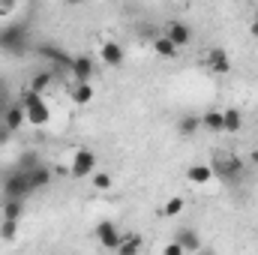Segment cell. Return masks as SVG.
<instances>
[{
  "instance_id": "obj_1",
  "label": "cell",
  "mask_w": 258,
  "mask_h": 255,
  "mask_svg": "<svg viewBox=\"0 0 258 255\" xmlns=\"http://www.w3.org/2000/svg\"><path fill=\"white\" fill-rule=\"evenodd\" d=\"M0 51L6 54H27L30 51V24L27 21H9L0 27Z\"/></svg>"
},
{
  "instance_id": "obj_2",
  "label": "cell",
  "mask_w": 258,
  "mask_h": 255,
  "mask_svg": "<svg viewBox=\"0 0 258 255\" xmlns=\"http://www.w3.org/2000/svg\"><path fill=\"white\" fill-rule=\"evenodd\" d=\"M210 168H213V177H219L222 183L234 186V183H240V177H243V171H246V162H243L240 156L228 153V156H216V159L210 162Z\"/></svg>"
},
{
  "instance_id": "obj_3",
  "label": "cell",
  "mask_w": 258,
  "mask_h": 255,
  "mask_svg": "<svg viewBox=\"0 0 258 255\" xmlns=\"http://www.w3.org/2000/svg\"><path fill=\"white\" fill-rule=\"evenodd\" d=\"M21 105H24V114H27V123H30V126H45V123L51 120V111H48L42 93L27 90L24 99H21Z\"/></svg>"
},
{
  "instance_id": "obj_4",
  "label": "cell",
  "mask_w": 258,
  "mask_h": 255,
  "mask_svg": "<svg viewBox=\"0 0 258 255\" xmlns=\"http://www.w3.org/2000/svg\"><path fill=\"white\" fill-rule=\"evenodd\" d=\"M3 195L6 198H27L30 195V180H27V171L24 168H12L3 177Z\"/></svg>"
},
{
  "instance_id": "obj_5",
  "label": "cell",
  "mask_w": 258,
  "mask_h": 255,
  "mask_svg": "<svg viewBox=\"0 0 258 255\" xmlns=\"http://www.w3.org/2000/svg\"><path fill=\"white\" fill-rule=\"evenodd\" d=\"M93 168H96V153H93V150H87V147H78V150L72 153L69 174H72L75 180H81V177H90V174H93Z\"/></svg>"
},
{
  "instance_id": "obj_6",
  "label": "cell",
  "mask_w": 258,
  "mask_h": 255,
  "mask_svg": "<svg viewBox=\"0 0 258 255\" xmlns=\"http://www.w3.org/2000/svg\"><path fill=\"white\" fill-rule=\"evenodd\" d=\"M99 60L108 66V69H120V66L126 63V51H123V45H120V42L105 39V42L99 45Z\"/></svg>"
},
{
  "instance_id": "obj_7",
  "label": "cell",
  "mask_w": 258,
  "mask_h": 255,
  "mask_svg": "<svg viewBox=\"0 0 258 255\" xmlns=\"http://www.w3.org/2000/svg\"><path fill=\"white\" fill-rule=\"evenodd\" d=\"M36 54L45 57V60H51V63L63 66V69H72V60H75V57L66 54L63 48H57V45H51V42H39V45H36Z\"/></svg>"
},
{
  "instance_id": "obj_8",
  "label": "cell",
  "mask_w": 258,
  "mask_h": 255,
  "mask_svg": "<svg viewBox=\"0 0 258 255\" xmlns=\"http://www.w3.org/2000/svg\"><path fill=\"white\" fill-rule=\"evenodd\" d=\"M96 240L105 246V249H117V243H120V231H117V225L114 222H99L96 225Z\"/></svg>"
},
{
  "instance_id": "obj_9",
  "label": "cell",
  "mask_w": 258,
  "mask_h": 255,
  "mask_svg": "<svg viewBox=\"0 0 258 255\" xmlns=\"http://www.w3.org/2000/svg\"><path fill=\"white\" fill-rule=\"evenodd\" d=\"M27 180H30V192L48 189V183H51V168L39 162V165H33V168L27 171Z\"/></svg>"
},
{
  "instance_id": "obj_10",
  "label": "cell",
  "mask_w": 258,
  "mask_h": 255,
  "mask_svg": "<svg viewBox=\"0 0 258 255\" xmlns=\"http://www.w3.org/2000/svg\"><path fill=\"white\" fill-rule=\"evenodd\" d=\"M165 36H168L177 48H183V45H189V42H192V27H189V24H183V21H171Z\"/></svg>"
},
{
  "instance_id": "obj_11",
  "label": "cell",
  "mask_w": 258,
  "mask_h": 255,
  "mask_svg": "<svg viewBox=\"0 0 258 255\" xmlns=\"http://www.w3.org/2000/svg\"><path fill=\"white\" fill-rule=\"evenodd\" d=\"M204 63L210 66V72H216V75H225V72L231 69V60H228L225 48H210L207 57H204Z\"/></svg>"
},
{
  "instance_id": "obj_12",
  "label": "cell",
  "mask_w": 258,
  "mask_h": 255,
  "mask_svg": "<svg viewBox=\"0 0 258 255\" xmlns=\"http://www.w3.org/2000/svg\"><path fill=\"white\" fill-rule=\"evenodd\" d=\"M0 120H3L6 126L12 129V132H18V129H21L24 123H27V114H24V105H21V102H12V105L6 108V114H3Z\"/></svg>"
},
{
  "instance_id": "obj_13",
  "label": "cell",
  "mask_w": 258,
  "mask_h": 255,
  "mask_svg": "<svg viewBox=\"0 0 258 255\" xmlns=\"http://www.w3.org/2000/svg\"><path fill=\"white\" fill-rule=\"evenodd\" d=\"M150 45H153V54H156V57H162V60H174V57H177V51H180L168 36H153V39H150Z\"/></svg>"
},
{
  "instance_id": "obj_14",
  "label": "cell",
  "mask_w": 258,
  "mask_h": 255,
  "mask_svg": "<svg viewBox=\"0 0 258 255\" xmlns=\"http://www.w3.org/2000/svg\"><path fill=\"white\" fill-rule=\"evenodd\" d=\"M201 129H207V132H213V135L225 132V120H222V108H207V111L201 114Z\"/></svg>"
},
{
  "instance_id": "obj_15",
  "label": "cell",
  "mask_w": 258,
  "mask_h": 255,
  "mask_svg": "<svg viewBox=\"0 0 258 255\" xmlns=\"http://www.w3.org/2000/svg\"><path fill=\"white\" fill-rule=\"evenodd\" d=\"M93 69H96V66H93V57L81 54V57L72 60V69H69V72L75 75V81H90V78H93Z\"/></svg>"
},
{
  "instance_id": "obj_16",
  "label": "cell",
  "mask_w": 258,
  "mask_h": 255,
  "mask_svg": "<svg viewBox=\"0 0 258 255\" xmlns=\"http://www.w3.org/2000/svg\"><path fill=\"white\" fill-rule=\"evenodd\" d=\"M174 240L183 246V252H198V249H201V237H198L195 228H180V231H174Z\"/></svg>"
},
{
  "instance_id": "obj_17",
  "label": "cell",
  "mask_w": 258,
  "mask_h": 255,
  "mask_svg": "<svg viewBox=\"0 0 258 255\" xmlns=\"http://www.w3.org/2000/svg\"><path fill=\"white\" fill-rule=\"evenodd\" d=\"M90 99H93V84H90V81H75V87H72V102H75V105H90Z\"/></svg>"
},
{
  "instance_id": "obj_18",
  "label": "cell",
  "mask_w": 258,
  "mask_h": 255,
  "mask_svg": "<svg viewBox=\"0 0 258 255\" xmlns=\"http://www.w3.org/2000/svg\"><path fill=\"white\" fill-rule=\"evenodd\" d=\"M186 180H189L192 186L210 183V180H213V168H210V165H192V168L186 171Z\"/></svg>"
},
{
  "instance_id": "obj_19",
  "label": "cell",
  "mask_w": 258,
  "mask_h": 255,
  "mask_svg": "<svg viewBox=\"0 0 258 255\" xmlns=\"http://www.w3.org/2000/svg\"><path fill=\"white\" fill-rule=\"evenodd\" d=\"M198 129H201V117H195V114H183L177 120V135L180 138H192Z\"/></svg>"
},
{
  "instance_id": "obj_20",
  "label": "cell",
  "mask_w": 258,
  "mask_h": 255,
  "mask_svg": "<svg viewBox=\"0 0 258 255\" xmlns=\"http://www.w3.org/2000/svg\"><path fill=\"white\" fill-rule=\"evenodd\" d=\"M222 120H225V132H240V126H243V114L237 108H225Z\"/></svg>"
},
{
  "instance_id": "obj_21",
  "label": "cell",
  "mask_w": 258,
  "mask_h": 255,
  "mask_svg": "<svg viewBox=\"0 0 258 255\" xmlns=\"http://www.w3.org/2000/svg\"><path fill=\"white\" fill-rule=\"evenodd\" d=\"M24 213V198H6L3 201V216L6 219H21Z\"/></svg>"
},
{
  "instance_id": "obj_22",
  "label": "cell",
  "mask_w": 258,
  "mask_h": 255,
  "mask_svg": "<svg viewBox=\"0 0 258 255\" xmlns=\"http://www.w3.org/2000/svg\"><path fill=\"white\" fill-rule=\"evenodd\" d=\"M51 81H54V75H51V72H36V75L30 78V87H27V90H36V93H45Z\"/></svg>"
},
{
  "instance_id": "obj_23",
  "label": "cell",
  "mask_w": 258,
  "mask_h": 255,
  "mask_svg": "<svg viewBox=\"0 0 258 255\" xmlns=\"http://www.w3.org/2000/svg\"><path fill=\"white\" fill-rule=\"evenodd\" d=\"M90 180H93V189L96 192H108L111 189V174H108V171H93Z\"/></svg>"
},
{
  "instance_id": "obj_24",
  "label": "cell",
  "mask_w": 258,
  "mask_h": 255,
  "mask_svg": "<svg viewBox=\"0 0 258 255\" xmlns=\"http://www.w3.org/2000/svg\"><path fill=\"white\" fill-rule=\"evenodd\" d=\"M183 198L180 195H174V198H168L165 201V207H162V216H177V213H183Z\"/></svg>"
},
{
  "instance_id": "obj_25",
  "label": "cell",
  "mask_w": 258,
  "mask_h": 255,
  "mask_svg": "<svg viewBox=\"0 0 258 255\" xmlns=\"http://www.w3.org/2000/svg\"><path fill=\"white\" fill-rule=\"evenodd\" d=\"M15 234H18V219H6V216H3V222H0V237H3V240H15Z\"/></svg>"
},
{
  "instance_id": "obj_26",
  "label": "cell",
  "mask_w": 258,
  "mask_h": 255,
  "mask_svg": "<svg viewBox=\"0 0 258 255\" xmlns=\"http://www.w3.org/2000/svg\"><path fill=\"white\" fill-rule=\"evenodd\" d=\"M117 252H123V255L141 252V240H138V237H129V240H123V237H120V243H117Z\"/></svg>"
},
{
  "instance_id": "obj_27",
  "label": "cell",
  "mask_w": 258,
  "mask_h": 255,
  "mask_svg": "<svg viewBox=\"0 0 258 255\" xmlns=\"http://www.w3.org/2000/svg\"><path fill=\"white\" fill-rule=\"evenodd\" d=\"M12 105V99H9V81L0 75V117L6 114V108Z\"/></svg>"
},
{
  "instance_id": "obj_28",
  "label": "cell",
  "mask_w": 258,
  "mask_h": 255,
  "mask_svg": "<svg viewBox=\"0 0 258 255\" xmlns=\"http://www.w3.org/2000/svg\"><path fill=\"white\" fill-rule=\"evenodd\" d=\"M39 162H42V159H39V153H30V150H27V153H21V159H18V168L30 171V168H33V165H39Z\"/></svg>"
},
{
  "instance_id": "obj_29",
  "label": "cell",
  "mask_w": 258,
  "mask_h": 255,
  "mask_svg": "<svg viewBox=\"0 0 258 255\" xmlns=\"http://www.w3.org/2000/svg\"><path fill=\"white\" fill-rule=\"evenodd\" d=\"M162 255H183V246H180L177 240H174V243H165V246H162Z\"/></svg>"
},
{
  "instance_id": "obj_30",
  "label": "cell",
  "mask_w": 258,
  "mask_h": 255,
  "mask_svg": "<svg viewBox=\"0 0 258 255\" xmlns=\"http://www.w3.org/2000/svg\"><path fill=\"white\" fill-rule=\"evenodd\" d=\"M9 138H12V129H9L6 123H3V120H0V147H3V144H6Z\"/></svg>"
},
{
  "instance_id": "obj_31",
  "label": "cell",
  "mask_w": 258,
  "mask_h": 255,
  "mask_svg": "<svg viewBox=\"0 0 258 255\" xmlns=\"http://www.w3.org/2000/svg\"><path fill=\"white\" fill-rule=\"evenodd\" d=\"M15 9V0H0V15H9Z\"/></svg>"
},
{
  "instance_id": "obj_32",
  "label": "cell",
  "mask_w": 258,
  "mask_h": 255,
  "mask_svg": "<svg viewBox=\"0 0 258 255\" xmlns=\"http://www.w3.org/2000/svg\"><path fill=\"white\" fill-rule=\"evenodd\" d=\"M249 33H252V39H258V18L249 24Z\"/></svg>"
},
{
  "instance_id": "obj_33",
  "label": "cell",
  "mask_w": 258,
  "mask_h": 255,
  "mask_svg": "<svg viewBox=\"0 0 258 255\" xmlns=\"http://www.w3.org/2000/svg\"><path fill=\"white\" fill-rule=\"evenodd\" d=\"M66 6H84V3H87V0H63Z\"/></svg>"
},
{
  "instance_id": "obj_34",
  "label": "cell",
  "mask_w": 258,
  "mask_h": 255,
  "mask_svg": "<svg viewBox=\"0 0 258 255\" xmlns=\"http://www.w3.org/2000/svg\"><path fill=\"white\" fill-rule=\"evenodd\" d=\"M249 165H258V150H252V153H249Z\"/></svg>"
},
{
  "instance_id": "obj_35",
  "label": "cell",
  "mask_w": 258,
  "mask_h": 255,
  "mask_svg": "<svg viewBox=\"0 0 258 255\" xmlns=\"http://www.w3.org/2000/svg\"><path fill=\"white\" fill-rule=\"evenodd\" d=\"M162 3H177V0H162Z\"/></svg>"
}]
</instances>
